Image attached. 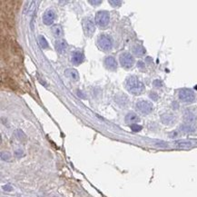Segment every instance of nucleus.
I'll return each mask as SVG.
<instances>
[{
  "mask_svg": "<svg viewBox=\"0 0 197 197\" xmlns=\"http://www.w3.org/2000/svg\"><path fill=\"white\" fill-rule=\"evenodd\" d=\"M125 88L134 96L141 94L145 91V85L136 76H130L125 81Z\"/></svg>",
  "mask_w": 197,
  "mask_h": 197,
  "instance_id": "1",
  "label": "nucleus"
},
{
  "mask_svg": "<svg viewBox=\"0 0 197 197\" xmlns=\"http://www.w3.org/2000/svg\"><path fill=\"white\" fill-rule=\"evenodd\" d=\"M110 16L107 11H99L96 15V23L100 28H105L109 24Z\"/></svg>",
  "mask_w": 197,
  "mask_h": 197,
  "instance_id": "2",
  "label": "nucleus"
},
{
  "mask_svg": "<svg viewBox=\"0 0 197 197\" xmlns=\"http://www.w3.org/2000/svg\"><path fill=\"white\" fill-rule=\"evenodd\" d=\"M98 45L100 48L103 51H109L111 50L113 46V42L110 37H108L106 35H103L100 37H98Z\"/></svg>",
  "mask_w": 197,
  "mask_h": 197,
  "instance_id": "3",
  "label": "nucleus"
},
{
  "mask_svg": "<svg viewBox=\"0 0 197 197\" xmlns=\"http://www.w3.org/2000/svg\"><path fill=\"white\" fill-rule=\"evenodd\" d=\"M179 99L185 103H192L195 99L194 93L191 89H182L179 92Z\"/></svg>",
  "mask_w": 197,
  "mask_h": 197,
  "instance_id": "4",
  "label": "nucleus"
},
{
  "mask_svg": "<svg viewBox=\"0 0 197 197\" xmlns=\"http://www.w3.org/2000/svg\"><path fill=\"white\" fill-rule=\"evenodd\" d=\"M120 63L122 66H124L125 68H130L134 64V59L132 55H130L129 53H123L120 56Z\"/></svg>",
  "mask_w": 197,
  "mask_h": 197,
  "instance_id": "5",
  "label": "nucleus"
},
{
  "mask_svg": "<svg viewBox=\"0 0 197 197\" xmlns=\"http://www.w3.org/2000/svg\"><path fill=\"white\" fill-rule=\"evenodd\" d=\"M83 28H84L85 34L87 37H91L93 35L94 30H96V26H94V23L91 18L86 17V18L84 19Z\"/></svg>",
  "mask_w": 197,
  "mask_h": 197,
  "instance_id": "6",
  "label": "nucleus"
},
{
  "mask_svg": "<svg viewBox=\"0 0 197 197\" xmlns=\"http://www.w3.org/2000/svg\"><path fill=\"white\" fill-rule=\"evenodd\" d=\"M136 107L141 113L145 114L151 113L152 110H153V105H152V103H150V102H148V101H139V102H137Z\"/></svg>",
  "mask_w": 197,
  "mask_h": 197,
  "instance_id": "7",
  "label": "nucleus"
},
{
  "mask_svg": "<svg viewBox=\"0 0 197 197\" xmlns=\"http://www.w3.org/2000/svg\"><path fill=\"white\" fill-rule=\"evenodd\" d=\"M55 17H56V15L53 10H47L43 15V22L45 25H51L54 22V20H55Z\"/></svg>",
  "mask_w": 197,
  "mask_h": 197,
  "instance_id": "8",
  "label": "nucleus"
},
{
  "mask_svg": "<svg viewBox=\"0 0 197 197\" xmlns=\"http://www.w3.org/2000/svg\"><path fill=\"white\" fill-rule=\"evenodd\" d=\"M105 65L109 70H115L117 68V63L113 56H108L105 59Z\"/></svg>",
  "mask_w": 197,
  "mask_h": 197,
  "instance_id": "9",
  "label": "nucleus"
},
{
  "mask_svg": "<svg viewBox=\"0 0 197 197\" xmlns=\"http://www.w3.org/2000/svg\"><path fill=\"white\" fill-rule=\"evenodd\" d=\"M71 61L74 65H80L84 61V55L81 52H74L71 56Z\"/></svg>",
  "mask_w": 197,
  "mask_h": 197,
  "instance_id": "10",
  "label": "nucleus"
},
{
  "mask_svg": "<svg viewBox=\"0 0 197 197\" xmlns=\"http://www.w3.org/2000/svg\"><path fill=\"white\" fill-rule=\"evenodd\" d=\"M55 46L59 54H64L67 49V44L65 40H57L55 43Z\"/></svg>",
  "mask_w": 197,
  "mask_h": 197,
  "instance_id": "11",
  "label": "nucleus"
},
{
  "mask_svg": "<svg viewBox=\"0 0 197 197\" xmlns=\"http://www.w3.org/2000/svg\"><path fill=\"white\" fill-rule=\"evenodd\" d=\"M139 121H140L139 116L134 113H129V114H126V116H125V122L127 124L135 125V124H137Z\"/></svg>",
  "mask_w": 197,
  "mask_h": 197,
  "instance_id": "12",
  "label": "nucleus"
},
{
  "mask_svg": "<svg viewBox=\"0 0 197 197\" xmlns=\"http://www.w3.org/2000/svg\"><path fill=\"white\" fill-rule=\"evenodd\" d=\"M65 76L68 77V78H70V79H72V80H74V81H77V80H79V74H78V72L76 70V69H74V68H68V69H66L65 71Z\"/></svg>",
  "mask_w": 197,
  "mask_h": 197,
  "instance_id": "13",
  "label": "nucleus"
},
{
  "mask_svg": "<svg viewBox=\"0 0 197 197\" xmlns=\"http://www.w3.org/2000/svg\"><path fill=\"white\" fill-rule=\"evenodd\" d=\"M175 145L178 148L182 149H188L191 148L193 146V144L190 141H185V140H180V141H176L175 142Z\"/></svg>",
  "mask_w": 197,
  "mask_h": 197,
  "instance_id": "14",
  "label": "nucleus"
},
{
  "mask_svg": "<svg viewBox=\"0 0 197 197\" xmlns=\"http://www.w3.org/2000/svg\"><path fill=\"white\" fill-rule=\"evenodd\" d=\"M52 33H53V35L55 36L56 37H60L61 36L63 35V28H62V26H61L60 25H54L52 26Z\"/></svg>",
  "mask_w": 197,
  "mask_h": 197,
  "instance_id": "15",
  "label": "nucleus"
},
{
  "mask_svg": "<svg viewBox=\"0 0 197 197\" xmlns=\"http://www.w3.org/2000/svg\"><path fill=\"white\" fill-rule=\"evenodd\" d=\"M183 119H185L186 124L191 125L195 121V115L193 113H191V112H186L185 114V115H183Z\"/></svg>",
  "mask_w": 197,
  "mask_h": 197,
  "instance_id": "16",
  "label": "nucleus"
},
{
  "mask_svg": "<svg viewBox=\"0 0 197 197\" xmlns=\"http://www.w3.org/2000/svg\"><path fill=\"white\" fill-rule=\"evenodd\" d=\"M133 52L135 56H143L145 54V47L142 46V45H135L133 48Z\"/></svg>",
  "mask_w": 197,
  "mask_h": 197,
  "instance_id": "17",
  "label": "nucleus"
},
{
  "mask_svg": "<svg viewBox=\"0 0 197 197\" xmlns=\"http://www.w3.org/2000/svg\"><path fill=\"white\" fill-rule=\"evenodd\" d=\"M174 120V117L173 116V115H170V114H165L162 116V121L164 124H166V125H169V124H172Z\"/></svg>",
  "mask_w": 197,
  "mask_h": 197,
  "instance_id": "18",
  "label": "nucleus"
},
{
  "mask_svg": "<svg viewBox=\"0 0 197 197\" xmlns=\"http://www.w3.org/2000/svg\"><path fill=\"white\" fill-rule=\"evenodd\" d=\"M180 129H181L182 131L185 132V133H192V132H194V126H193V125H188V124H185V125H181Z\"/></svg>",
  "mask_w": 197,
  "mask_h": 197,
  "instance_id": "19",
  "label": "nucleus"
},
{
  "mask_svg": "<svg viewBox=\"0 0 197 197\" xmlns=\"http://www.w3.org/2000/svg\"><path fill=\"white\" fill-rule=\"evenodd\" d=\"M38 40H39V44H40V45H41L42 48H44V49L48 48V43H47L46 39L43 36H40L38 37Z\"/></svg>",
  "mask_w": 197,
  "mask_h": 197,
  "instance_id": "20",
  "label": "nucleus"
},
{
  "mask_svg": "<svg viewBox=\"0 0 197 197\" xmlns=\"http://www.w3.org/2000/svg\"><path fill=\"white\" fill-rule=\"evenodd\" d=\"M16 136L17 137V139L21 140V141L25 140V134L21 130H17L16 131Z\"/></svg>",
  "mask_w": 197,
  "mask_h": 197,
  "instance_id": "21",
  "label": "nucleus"
},
{
  "mask_svg": "<svg viewBox=\"0 0 197 197\" xmlns=\"http://www.w3.org/2000/svg\"><path fill=\"white\" fill-rule=\"evenodd\" d=\"M10 157H11V155H10L9 153H8V152H2L1 153V158H2V160L8 161L10 159Z\"/></svg>",
  "mask_w": 197,
  "mask_h": 197,
  "instance_id": "22",
  "label": "nucleus"
},
{
  "mask_svg": "<svg viewBox=\"0 0 197 197\" xmlns=\"http://www.w3.org/2000/svg\"><path fill=\"white\" fill-rule=\"evenodd\" d=\"M142 128H143V127H142L141 125H137V124L132 125H131V129H132V130H133L134 132H139V131L142 130Z\"/></svg>",
  "mask_w": 197,
  "mask_h": 197,
  "instance_id": "23",
  "label": "nucleus"
},
{
  "mask_svg": "<svg viewBox=\"0 0 197 197\" xmlns=\"http://www.w3.org/2000/svg\"><path fill=\"white\" fill-rule=\"evenodd\" d=\"M109 3L110 4H112V6H114V8H118V6H121V4H122V2L121 1H109Z\"/></svg>",
  "mask_w": 197,
  "mask_h": 197,
  "instance_id": "24",
  "label": "nucleus"
},
{
  "mask_svg": "<svg viewBox=\"0 0 197 197\" xmlns=\"http://www.w3.org/2000/svg\"><path fill=\"white\" fill-rule=\"evenodd\" d=\"M154 85L155 87H161L162 86V82L160 80H155V81H154Z\"/></svg>",
  "mask_w": 197,
  "mask_h": 197,
  "instance_id": "25",
  "label": "nucleus"
},
{
  "mask_svg": "<svg viewBox=\"0 0 197 197\" xmlns=\"http://www.w3.org/2000/svg\"><path fill=\"white\" fill-rule=\"evenodd\" d=\"M23 151L22 150H17L15 152V155L17 156V157H21V156H23Z\"/></svg>",
  "mask_w": 197,
  "mask_h": 197,
  "instance_id": "26",
  "label": "nucleus"
},
{
  "mask_svg": "<svg viewBox=\"0 0 197 197\" xmlns=\"http://www.w3.org/2000/svg\"><path fill=\"white\" fill-rule=\"evenodd\" d=\"M150 97L154 100H157L158 99V96H157V94H155V93H151L150 94Z\"/></svg>",
  "mask_w": 197,
  "mask_h": 197,
  "instance_id": "27",
  "label": "nucleus"
},
{
  "mask_svg": "<svg viewBox=\"0 0 197 197\" xmlns=\"http://www.w3.org/2000/svg\"><path fill=\"white\" fill-rule=\"evenodd\" d=\"M178 135V133L177 132H174V133H171L170 134V137H172V138H174V137H176Z\"/></svg>",
  "mask_w": 197,
  "mask_h": 197,
  "instance_id": "28",
  "label": "nucleus"
},
{
  "mask_svg": "<svg viewBox=\"0 0 197 197\" xmlns=\"http://www.w3.org/2000/svg\"><path fill=\"white\" fill-rule=\"evenodd\" d=\"M91 4H93L94 6H97V5H99V4H101V2L102 1H89Z\"/></svg>",
  "mask_w": 197,
  "mask_h": 197,
  "instance_id": "29",
  "label": "nucleus"
},
{
  "mask_svg": "<svg viewBox=\"0 0 197 197\" xmlns=\"http://www.w3.org/2000/svg\"><path fill=\"white\" fill-rule=\"evenodd\" d=\"M4 190H6V191H11L12 187H10L9 185H6V186H4Z\"/></svg>",
  "mask_w": 197,
  "mask_h": 197,
  "instance_id": "30",
  "label": "nucleus"
}]
</instances>
